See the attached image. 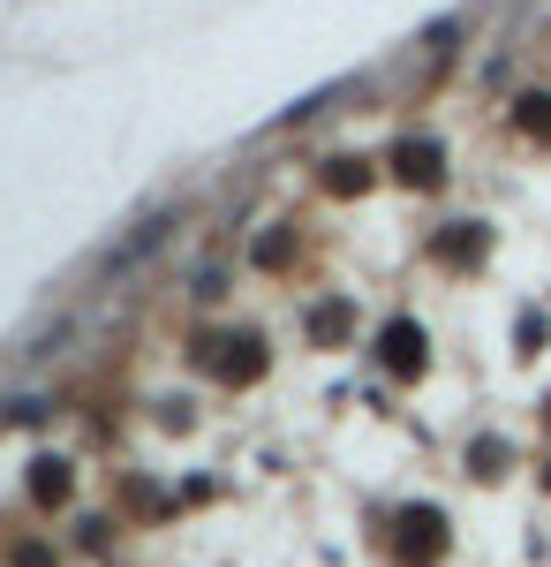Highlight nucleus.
Returning a JSON list of instances; mask_svg holds the SVG:
<instances>
[{
    "label": "nucleus",
    "instance_id": "obj_1",
    "mask_svg": "<svg viewBox=\"0 0 551 567\" xmlns=\"http://www.w3.org/2000/svg\"><path fill=\"white\" fill-rule=\"evenodd\" d=\"M529 130H551V99H529Z\"/></svg>",
    "mask_w": 551,
    "mask_h": 567
}]
</instances>
